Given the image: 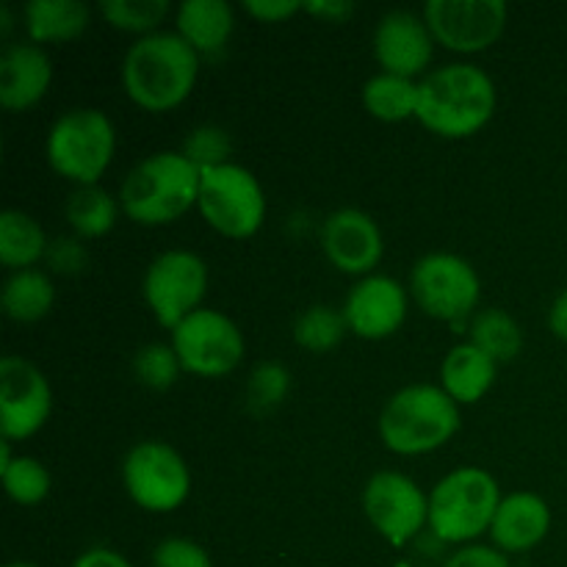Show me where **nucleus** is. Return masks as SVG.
<instances>
[{"label":"nucleus","instance_id":"2f4dec72","mask_svg":"<svg viewBox=\"0 0 567 567\" xmlns=\"http://www.w3.org/2000/svg\"><path fill=\"white\" fill-rule=\"evenodd\" d=\"M288 391H291V371L277 360H264L249 371L247 408L258 415L271 413L286 402Z\"/></svg>","mask_w":567,"mask_h":567},{"label":"nucleus","instance_id":"423d86ee","mask_svg":"<svg viewBox=\"0 0 567 567\" xmlns=\"http://www.w3.org/2000/svg\"><path fill=\"white\" fill-rule=\"evenodd\" d=\"M116 153V127L100 109H70L50 125L44 155L55 175L78 186H100Z\"/></svg>","mask_w":567,"mask_h":567},{"label":"nucleus","instance_id":"a211bd4d","mask_svg":"<svg viewBox=\"0 0 567 567\" xmlns=\"http://www.w3.org/2000/svg\"><path fill=\"white\" fill-rule=\"evenodd\" d=\"M53 83V61L42 44L9 42L0 53V103L6 111L33 109L42 103Z\"/></svg>","mask_w":567,"mask_h":567},{"label":"nucleus","instance_id":"f3484780","mask_svg":"<svg viewBox=\"0 0 567 567\" xmlns=\"http://www.w3.org/2000/svg\"><path fill=\"white\" fill-rule=\"evenodd\" d=\"M371 44H374V59L382 72L419 81V75L424 78L430 70L437 42L424 14H415L410 9H393L377 22Z\"/></svg>","mask_w":567,"mask_h":567},{"label":"nucleus","instance_id":"5701e85b","mask_svg":"<svg viewBox=\"0 0 567 567\" xmlns=\"http://www.w3.org/2000/svg\"><path fill=\"white\" fill-rule=\"evenodd\" d=\"M48 233L25 210L9 208L0 214V264L9 271L37 269L48 258Z\"/></svg>","mask_w":567,"mask_h":567},{"label":"nucleus","instance_id":"4c0bfd02","mask_svg":"<svg viewBox=\"0 0 567 567\" xmlns=\"http://www.w3.org/2000/svg\"><path fill=\"white\" fill-rule=\"evenodd\" d=\"M305 11L327 22H343L358 11V6L349 3V0H313V3H305Z\"/></svg>","mask_w":567,"mask_h":567},{"label":"nucleus","instance_id":"bb28decb","mask_svg":"<svg viewBox=\"0 0 567 567\" xmlns=\"http://www.w3.org/2000/svg\"><path fill=\"white\" fill-rule=\"evenodd\" d=\"M468 332V341L476 343L485 354H491L498 365L515 360L520 354V349H524V330L502 308H485L480 313H474Z\"/></svg>","mask_w":567,"mask_h":567},{"label":"nucleus","instance_id":"e433bc0d","mask_svg":"<svg viewBox=\"0 0 567 567\" xmlns=\"http://www.w3.org/2000/svg\"><path fill=\"white\" fill-rule=\"evenodd\" d=\"M244 11L258 22H286L305 11V3L302 0H247Z\"/></svg>","mask_w":567,"mask_h":567},{"label":"nucleus","instance_id":"a878e982","mask_svg":"<svg viewBox=\"0 0 567 567\" xmlns=\"http://www.w3.org/2000/svg\"><path fill=\"white\" fill-rule=\"evenodd\" d=\"M120 210V199L111 197L103 186H78L66 199L64 216L81 241H92L114 230Z\"/></svg>","mask_w":567,"mask_h":567},{"label":"nucleus","instance_id":"79ce46f5","mask_svg":"<svg viewBox=\"0 0 567 567\" xmlns=\"http://www.w3.org/2000/svg\"><path fill=\"white\" fill-rule=\"evenodd\" d=\"M6 567H39V565H33V563H9Z\"/></svg>","mask_w":567,"mask_h":567},{"label":"nucleus","instance_id":"9b49d317","mask_svg":"<svg viewBox=\"0 0 567 567\" xmlns=\"http://www.w3.org/2000/svg\"><path fill=\"white\" fill-rule=\"evenodd\" d=\"M169 343L181 358L183 371L203 377V380H219V377L233 374L247 352L241 327L230 316L214 308L194 310L172 330Z\"/></svg>","mask_w":567,"mask_h":567},{"label":"nucleus","instance_id":"2eb2a0df","mask_svg":"<svg viewBox=\"0 0 567 567\" xmlns=\"http://www.w3.org/2000/svg\"><path fill=\"white\" fill-rule=\"evenodd\" d=\"M341 310L349 332L363 341H385L408 321L410 288H404L396 277L374 271L349 288Z\"/></svg>","mask_w":567,"mask_h":567},{"label":"nucleus","instance_id":"58836bf2","mask_svg":"<svg viewBox=\"0 0 567 567\" xmlns=\"http://www.w3.org/2000/svg\"><path fill=\"white\" fill-rule=\"evenodd\" d=\"M72 567H133L127 563L125 554L114 551V548H105V546H94L89 551H83L81 557L72 563Z\"/></svg>","mask_w":567,"mask_h":567},{"label":"nucleus","instance_id":"0eeeda50","mask_svg":"<svg viewBox=\"0 0 567 567\" xmlns=\"http://www.w3.org/2000/svg\"><path fill=\"white\" fill-rule=\"evenodd\" d=\"M199 216L225 238H252L266 221V192L247 166L230 164L203 172Z\"/></svg>","mask_w":567,"mask_h":567},{"label":"nucleus","instance_id":"ddd939ff","mask_svg":"<svg viewBox=\"0 0 567 567\" xmlns=\"http://www.w3.org/2000/svg\"><path fill=\"white\" fill-rule=\"evenodd\" d=\"M53 413V388L39 365L20 354L0 360V432L20 443L37 435Z\"/></svg>","mask_w":567,"mask_h":567},{"label":"nucleus","instance_id":"f03ea898","mask_svg":"<svg viewBox=\"0 0 567 567\" xmlns=\"http://www.w3.org/2000/svg\"><path fill=\"white\" fill-rule=\"evenodd\" d=\"M498 92L482 66L454 61L426 72L419 81L415 120L441 138H468L493 120Z\"/></svg>","mask_w":567,"mask_h":567},{"label":"nucleus","instance_id":"6e6552de","mask_svg":"<svg viewBox=\"0 0 567 567\" xmlns=\"http://www.w3.org/2000/svg\"><path fill=\"white\" fill-rule=\"evenodd\" d=\"M410 297L430 319L463 327L480 305L482 280L463 255L430 252L410 271Z\"/></svg>","mask_w":567,"mask_h":567},{"label":"nucleus","instance_id":"cd10ccee","mask_svg":"<svg viewBox=\"0 0 567 567\" xmlns=\"http://www.w3.org/2000/svg\"><path fill=\"white\" fill-rule=\"evenodd\" d=\"M349 324L341 308L332 305H310L293 321V341L310 354H327L347 338Z\"/></svg>","mask_w":567,"mask_h":567},{"label":"nucleus","instance_id":"72a5a7b5","mask_svg":"<svg viewBox=\"0 0 567 567\" xmlns=\"http://www.w3.org/2000/svg\"><path fill=\"white\" fill-rule=\"evenodd\" d=\"M153 567H214L210 554L188 537H166L155 546Z\"/></svg>","mask_w":567,"mask_h":567},{"label":"nucleus","instance_id":"4be33fe9","mask_svg":"<svg viewBox=\"0 0 567 567\" xmlns=\"http://www.w3.org/2000/svg\"><path fill=\"white\" fill-rule=\"evenodd\" d=\"M92 11L81 0H31L22 6V25L31 42L66 44L89 31Z\"/></svg>","mask_w":567,"mask_h":567},{"label":"nucleus","instance_id":"473e14b6","mask_svg":"<svg viewBox=\"0 0 567 567\" xmlns=\"http://www.w3.org/2000/svg\"><path fill=\"white\" fill-rule=\"evenodd\" d=\"M183 155L197 166L199 172L216 169V166L230 164L233 138L225 127L219 125H199L183 142Z\"/></svg>","mask_w":567,"mask_h":567},{"label":"nucleus","instance_id":"39448f33","mask_svg":"<svg viewBox=\"0 0 567 567\" xmlns=\"http://www.w3.org/2000/svg\"><path fill=\"white\" fill-rule=\"evenodd\" d=\"M496 476L480 465H463L430 491V529L437 540L471 546L487 535L502 504Z\"/></svg>","mask_w":567,"mask_h":567},{"label":"nucleus","instance_id":"1a4fd4ad","mask_svg":"<svg viewBox=\"0 0 567 567\" xmlns=\"http://www.w3.org/2000/svg\"><path fill=\"white\" fill-rule=\"evenodd\" d=\"M122 487L144 513L166 515L186 504L192 493V471L175 446L164 441H142L122 460Z\"/></svg>","mask_w":567,"mask_h":567},{"label":"nucleus","instance_id":"6ab92c4d","mask_svg":"<svg viewBox=\"0 0 567 567\" xmlns=\"http://www.w3.org/2000/svg\"><path fill=\"white\" fill-rule=\"evenodd\" d=\"M551 507L543 496L532 491H515L502 498L493 518L491 537L498 551L524 554L540 546L551 532Z\"/></svg>","mask_w":567,"mask_h":567},{"label":"nucleus","instance_id":"7ed1b4c3","mask_svg":"<svg viewBox=\"0 0 567 567\" xmlns=\"http://www.w3.org/2000/svg\"><path fill=\"white\" fill-rule=\"evenodd\" d=\"M203 172L181 153L161 150L138 161L120 188L122 214L142 227H164L197 208Z\"/></svg>","mask_w":567,"mask_h":567},{"label":"nucleus","instance_id":"b1692460","mask_svg":"<svg viewBox=\"0 0 567 567\" xmlns=\"http://www.w3.org/2000/svg\"><path fill=\"white\" fill-rule=\"evenodd\" d=\"M0 305H3L6 319L17 324H37L53 310L55 286L42 269L11 271L0 291Z\"/></svg>","mask_w":567,"mask_h":567},{"label":"nucleus","instance_id":"4468645a","mask_svg":"<svg viewBox=\"0 0 567 567\" xmlns=\"http://www.w3.org/2000/svg\"><path fill=\"white\" fill-rule=\"evenodd\" d=\"M421 14L437 44L468 55L502 39L509 9L504 0H430Z\"/></svg>","mask_w":567,"mask_h":567},{"label":"nucleus","instance_id":"a19ab883","mask_svg":"<svg viewBox=\"0 0 567 567\" xmlns=\"http://www.w3.org/2000/svg\"><path fill=\"white\" fill-rule=\"evenodd\" d=\"M11 25H14V22H11V9L9 6H3V9H0V33H3V37H9Z\"/></svg>","mask_w":567,"mask_h":567},{"label":"nucleus","instance_id":"c756f323","mask_svg":"<svg viewBox=\"0 0 567 567\" xmlns=\"http://www.w3.org/2000/svg\"><path fill=\"white\" fill-rule=\"evenodd\" d=\"M169 11V0H103L100 3V14L111 28L136 33L138 39L158 31Z\"/></svg>","mask_w":567,"mask_h":567},{"label":"nucleus","instance_id":"f257e3e1","mask_svg":"<svg viewBox=\"0 0 567 567\" xmlns=\"http://www.w3.org/2000/svg\"><path fill=\"white\" fill-rule=\"evenodd\" d=\"M199 55L177 31L136 39L122 59V89L138 109L166 114L188 100L199 78Z\"/></svg>","mask_w":567,"mask_h":567},{"label":"nucleus","instance_id":"393cba45","mask_svg":"<svg viewBox=\"0 0 567 567\" xmlns=\"http://www.w3.org/2000/svg\"><path fill=\"white\" fill-rule=\"evenodd\" d=\"M363 105L380 122L415 120V114H419V81L380 70L363 83Z\"/></svg>","mask_w":567,"mask_h":567},{"label":"nucleus","instance_id":"9d476101","mask_svg":"<svg viewBox=\"0 0 567 567\" xmlns=\"http://www.w3.org/2000/svg\"><path fill=\"white\" fill-rule=\"evenodd\" d=\"M208 266L192 249H166L150 260L142 277V297L164 330H175L183 319L203 308L208 293Z\"/></svg>","mask_w":567,"mask_h":567},{"label":"nucleus","instance_id":"37998d69","mask_svg":"<svg viewBox=\"0 0 567 567\" xmlns=\"http://www.w3.org/2000/svg\"><path fill=\"white\" fill-rule=\"evenodd\" d=\"M402 567H408V565H402Z\"/></svg>","mask_w":567,"mask_h":567},{"label":"nucleus","instance_id":"412c9836","mask_svg":"<svg viewBox=\"0 0 567 567\" xmlns=\"http://www.w3.org/2000/svg\"><path fill=\"white\" fill-rule=\"evenodd\" d=\"M498 377V363L491 354L482 352L476 343L463 341L457 347H452L446 352L441 363V382L437 385L460 404V408H468V404L482 402V399L491 393V388L496 385Z\"/></svg>","mask_w":567,"mask_h":567},{"label":"nucleus","instance_id":"c9c22d12","mask_svg":"<svg viewBox=\"0 0 567 567\" xmlns=\"http://www.w3.org/2000/svg\"><path fill=\"white\" fill-rule=\"evenodd\" d=\"M443 567H513L509 565V557L504 551H498L496 546H471L457 548L452 557L443 563Z\"/></svg>","mask_w":567,"mask_h":567},{"label":"nucleus","instance_id":"ea45409f","mask_svg":"<svg viewBox=\"0 0 567 567\" xmlns=\"http://www.w3.org/2000/svg\"><path fill=\"white\" fill-rule=\"evenodd\" d=\"M548 330L554 332V338L567 343V288L554 297L551 308H548Z\"/></svg>","mask_w":567,"mask_h":567},{"label":"nucleus","instance_id":"aec40b11","mask_svg":"<svg viewBox=\"0 0 567 567\" xmlns=\"http://www.w3.org/2000/svg\"><path fill=\"white\" fill-rule=\"evenodd\" d=\"M175 31L199 59L219 55L236 31V11L227 0H186L177 6Z\"/></svg>","mask_w":567,"mask_h":567},{"label":"nucleus","instance_id":"c85d7f7f","mask_svg":"<svg viewBox=\"0 0 567 567\" xmlns=\"http://www.w3.org/2000/svg\"><path fill=\"white\" fill-rule=\"evenodd\" d=\"M0 476H3L6 496L20 507H37L53 491V476L44 468L42 460L28 457V454H17L9 463L0 465Z\"/></svg>","mask_w":567,"mask_h":567},{"label":"nucleus","instance_id":"dca6fc26","mask_svg":"<svg viewBox=\"0 0 567 567\" xmlns=\"http://www.w3.org/2000/svg\"><path fill=\"white\" fill-rule=\"evenodd\" d=\"M321 249L338 271L369 277L385 255V238L371 214L360 208H338L321 225Z\"/></svg>","mask_w":567,"mask_h":567},{"label":"nucleus","instance_id":"7c9ffc66","mask_svg":"<svg viewBox=\"0 0 567 567\" xmlns=\"http://www.w3.org/2000/svg\"><path fill=\"white\" fill-rule=\"evenodd\" d=\"M181 374H186L177 358L172 343H144L136 354H133V377L142 382L150 391H169Z\"/></svg>","mask_w":567,"mask_h":567},{"label":"nucleus","instance_id":"f8f14e48","mask_svg":"<svg viewBox=\"0 0 567 567\" xmlns=\"http://www.w3.org/2000/svg\"><path fill=\"white\" fill-rule=\"evenodd\" d=\"M363 513L377 535L404 548L430 526V496L402 471H377L363 487Z\"/></svg>","mask_w":567,"mask_h":567},{"label":"nucleus","instance_id":"20e7f679","mask_svg":"<svg viewBox=\"0 0 567 567\" xmlns=\"http://www.w3.org/2000/svg\"><path fill=\"white\" fill-rule=\"evenodd\" d=\"M460 404L441 385L415 382L388 399L377 430L388 452L421 457L446 446L460 432Z\"/></svg>","mask_w":567,"mask_h":567},{"label":"nucleus","instance_id":"f704fd0d","mask_svg":"<svg viewBox=\"0 0 567 567\" xmlns=\"http://www.w3.org/2000/svg\"><path fill=\"white\" fill-rule=\"evenodd\" d=\"M50 269L59 271V275H81L89 266V252L83 247V241L78 236L72 238H55L48 249Z\"/></svg>","mask_w":567,"mask_h":567}]
</instances>
